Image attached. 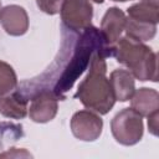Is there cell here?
I'll list each match as a JSON object with an SVG mask.
<instances>
[{"instance_id": "cell-19", "label": "cell", "mask_w": 159, "mask_h": 159, "mask_svg": "<svg viewBox=\"0 0 159 159\" xmlns=\"http://www.w3.org/2000/svg\"><path fill=\"white\" fill-rule=\"evenodd\" d=\"M92 1H93V2H97V4H102L104 0H92Z\"/></svg>"}, {"instance_id": "cell-10", "label": "cell", "mask_w": 159, "mask_h": 159, "mask_svg": "<svg viewBox=\"0 0 159 159\" xmlns=\"http://www.w3.org/2000/svg\"><path fill=\"white\" fill-rule=\"evenodd\" d=\"M108 80L116 101L127 102L130 99V97L135 91V81L133 75L128 70H123V68L114 70L111 72Z\"/></svg>"}, {"instance_id": "cell-11", "label": "cell", "mask_w": 159, "mask_h": 159, "mask_svg": "<svg viewBox=\"0 0 159 159\" xmlns=\"http://www.w3.org/2000/svg\"><path fill=\"white\" fill-rule=\"evenodd\" d=\"M130 108L142 117H148L159 109V93L154 88L142 87L130 97Z\"/></svg>"}, {"instance_id": "cell-18", "label": "cell", "mask_w": 159, "mask_h": 159, "mask_svg": "<svg viewBox=\"0 0 159 159\" xmlns=\"http://www.w3.org/2000/svg\"><path fill=\"white\" fill-rule=\"evenodd\" d=\"M148 118V129L153 135H158V118H159V113L154 112L150 116L147 117Z\"/></svg>"}, {"instance_id": "cell-5", "label": "cell", "mask_w": 159, "mask_h": 159, "mask_svg": "<svg viewBox=\"0 0 159 159\" xmlns=\"http://www.w3.org/2000/svg\"><path fill=\"white\" fill-rule=\"evenodd\" d=\"M62 26L72 32H82L91 26L93 7L89 0H63L60 9Z\"/></svg>"}, {"instance_id": "cell-15", "label": "cell", "mask_w": 159, "mask_h": 159, "mask_svg": "<svg viewBox=\"0 0 159 159\" xmlns=\"http://www.w3.org/2000/svg\"><path fill=\"white\" fill-rule=\"evenodd\" d=\"M17 84V76L12 66L5 61H0V96L15 91Z\"/></svg>"}, {"instance_id": "cell-6", "label": "cell", "mask_w": 159, "mask_h": 159, "mask_svg": "<svg viewBox=\"0 0 159 159\" xmlns=\"http://www.w3.org/2000/svg\"><path fill=\"white\" fill-rule=\"evenodd\" d=\"M70 127L77 139L82 142H94L102 134L103 120L98 113L91 109H82L72 116Z\"/></svg>"}, {"instance_id": "cell-3", "label": "cell", "mask_w": 159, "mask_h": 159, "mask_svg": "<svg viewBox=\"0 0 159 159\" xmlns=\"http://www.w3.org/2000/svg\"><path fill=\"white\" fill-rule=\"evenodd\" d=\"M112 57L123 65L134 78L142 82L158 81L157 53L144 42L135 41L128 36L120 37L113 46Z\"/></svg>"}, {"instance_id": "cell-1", "label": "cell", "mask_w": 159, "mask_h": 159, "mask_svg": "<svg viewBox=\"0 0 159 159\" xmlns=\"http://www.w3.org/2000/svg\"><path fill=\"white\" fill-rule=\"evenodd\" d=\"M106 51L112 57V50L107 47L99 29L88 26L82 32H72L62 26V42L53 63L39 77L41 83L50 87L55 96L63 101L80 76L88 68L93 53Z\"/></svg>"}, {"instance_id": "cell-16", "label": "cell", "mask_w": 159, "mask_h": 159, "mask_svg": "<svg viewBox=\"0 0 159 159\" xmlns=\"http://www.w3.org/2000/svg\"><path fill=\"white\" fill-rule=\"evenodd\" d=\"M62 1L63 0H36V4L42 12L47 15H56L60 12Z\"/></svg>"}, {"instance_id": "cell-17", "label": "cell", "mask_w": 159, "mask_h": 159, "mask_svg": "<svg viewBox=\"0 0 159 159\" xmlns=\"http://www.w3.org/2000/svg\"><path fill=\"white\" fill-rule=\"evenodd\" d=\"M0 158H7V159H12V158H32V154L30 152H27L24 148H10L2 153H0Z\"/></svg>"}, {"instance_id": "cell-12", "label": "cell", "mask_w": 159, "mask_h": 159, "mask_svg": "<svg viewBox=\"0 0 159 159\" xmlns=\"http://www.w3.org/2000/svg\"><path fill=\"white\" fill-rule=\"evenodd\" d=\"M27 102L16 89L0 96V114L10 119H22L27 116Z\"/></svg>"}, {"instance_id": "cell-14", "label": "cell", "mask_w": 159, "mask_h": 159, "mask_svg": "<svg viewBox=\"0 0 159 159\" xmlns=\"http://www.w3.org/2000/svg\"><path fill=\"white\" fill-rule=\"evenodd\" d=\"M125 36L139 41L145 42L152 40L157 34V25L155 24H148L142 21H135L129 17L125 19V26H124Z\"/></svg>"}, {"instance_id": "cell-20", "label": "cell", "mask_w": 159, "mask_h": 159, "mask_svg": "<svg viewBox=\"0 0 159 159\" xmlns=\"http://www.w3.org/2000/svg\"><path fill=\"white\" fill-rule=\"evenodd\" d=\"M112 1H117V2H125V1H130V0H112Z\"/></svg>"}, {"instance_id": "cell-13", "label": "cell", "mask_w": 159, "mask_h": 159, "mask_svg": "<svg viewBox=\"0 0 159 159\" xmlns=\"http://www.w3.org/2000/svg\"><path fill=\"white\" fill-rule=\"evenodd\" d=\"M127 17L135 20V21H142V22H148V24H155L158 25L159 22V5L140 0L137 4H133L127 9Z\"/></svg>"}, {"instance_id": "cell-9", "label": "cell", "mask_w": 159, "mask_h": 159, "mask_svg": "<svg viewBox=\"0 0 159 159\" xmlns=\"http://www.w3.org/2000/svg\"><path fill=\"white\" fill-rule=\"evenodd\" d=\"M0 24L10 36H22L29 30V15L20 5H7L0 9Z\"/></svg>"}, {"instance_id": "cell-7", "label": "cell", "mask_w": 159, "mask_h": 159, "mask_svg": "<svg viewBox=\"0 0 159 159\" xmlns=\"http://www.w3.org/2000/svg\"><path fill=\"white\" fill-rule=\"evenodd\" d=\"M27 114L35 123L51 122L58 111V98L51 89H42L35 93L31 98Z\"/></svg>"}, {"instance_id": "cell-21", "label": "cell", "mask_w": 159, "mask_h": 159, "mask_svg": "<svg viewBox=\"0 0 159 159\" xmlns=\"http://www.w3.org/2000/svg\"><path fill=\"white\" fill-rule=\"evenodd\" d=\"M0 9H1V1H0Z\"/></svg>"}, {"instance_id": "cell-2", "label": "cell", "mask_w": 159, "mask_h": 159, "mask_svg": "<svg viewBox=\"0 0 159 159\" xmlns=\"http://www.w3.org/2000/svg\"><path fill=\"white\" fill-rule=\"evenodd\" d=\"M108 55L103 50H98L93 53L88 73L84 80L78 84L75 98L87 108L98 114H107L114 106L116 98L107 78V63Z\"/></svg>"}, {"instance_id": "cell-8", "label": "cell", "mask_w": 159, "mask_h": 159, "mask_svg": "<svg viewBox=\"0 0 159 159\" xmlns=\"http://www.w3.org/2000/svg\"><path fill=\"white\" fill-rule=\"evenodd\" d=\"M125 19L127 15L124 14V11L116 6L109 7L102 17L99 31L104 40V43L112 51H113V46L120 39V35L124 31Z\"/></svg>"}, {"instance_id": "cell-4", "label": "cell", "mask_w": 159, "mask_h": 159, "mask_svg": "<svg viewBox=\"0 0 159 159\" xmlns=\"http://www.w3.org/2000/svg\"><path fill=\"white\" fill-rule=\"evenodd\" d=\"M111 132L117 143L125 147L134 145L143 138V117L132 108H124L111 120Z\"/></svg>"}]
</instances>
